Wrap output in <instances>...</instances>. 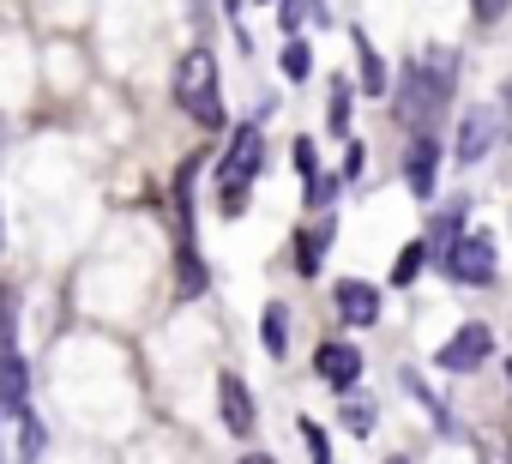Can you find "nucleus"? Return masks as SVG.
<instances>
[{
    "mask_svg": "<svg viewBox=\"0 0 512 464\" xmlns=\"http://www.w3.org/2000/svg\"><path fill=\"white\" fill-rule=\"evenodd\" d=\"M452 85H458V55H452V49H428L422 61H410L404 79H398V91H392L398 127L434 133V121H440L446 103H452Z\"/></svg>",
    "mask_w": 512,
    "mask_h": 464,
    "instance_id": "f257e3e1",
    "label": "nucleus"
},
{
    "mask_svg": "<svg viewBox=\"0 0 512 464\" xmlns=\"http://www.w3.org/2000/svg\"><path fill=\"white\" fill-rule=\"evenodd\" d=\"M175 109L199 127H223V91H217V61L211 49H187L175 67Z\"/></svg>",
    "mask_w": 512,
    "mask_h": 464,
    "instance_id": "f03ea898",
    "label": "nucleus"
},
{
    "mask_svg": "<svg viewBox=\"0 0 512 464\" xmlns=\"http://www.w3.org/2000/svg\"><path fill=\"white\" fill-rule=\"evenodd\" d=\"M440 272L452 284H494V242L488 236H458L446 254H440Z\"/></svg>",
    "mask_w": 512,
    "mask_h": 464,
    "instance_id": "7ed1b4c3",
    "label": "nucleus"
},
{
    "mask_svg": "<svg viewBox=\"0 0 512 464\" xmlns=\"http://www.w3.org/2000/svg\"><path fill=\"white\" fill-rule=\"evenodd\" d=\"M494 356V332L482 326V320H470V326H458L440 350H434V362L446 368V374H476L482 362Z\"/></svg>",
    "mask_w": 512,
    "mask_h": 464,
    "instance_id": "20e7f679",
    "label": "nucleus"
},
{
    "mask_svg": "<svg viewBox=\"0 0 512 464\" xmlns=\"http://www.w3.org/2000/svg\"><path fill=\"white\" fill-rule=\"evenodd\" d=\"M217 404H223V428L235 440H247L253 428H260V410H253V392L241 374H217Z\"/></svg>",
    "mask_w": 512,
    "mask_h": 464,
    "instance_id": "39448f33",
    "label": "nucleus"
},
{
    "mask_svg": "<svg viewBox=\"0 0 512 464\" xmlns=\"http://www.w3.org/2000/svg\"><path fill=\"white\" fill-rule=\"evenodd\" d=\"M434 181H440V139H434V133H410L404 187H410L416 199H434Z\"/></svg>",
    "mask_w": 512,
    "mask_h": 464,
    "instance_id": "423d86ee",
    "label": "nucleus"
},
{
    "mask_svg": "<svg viewBox=\"0 0 512 464\" xmlns=\"http://www.w3.org/2000/svg\"><path fill=\"white\" fill-rule=\"evenodd\" d=\"M260 163H266V133H260V121H241L235 133H229V151H223V169L217 175H260Z\"/></svg>",
    "mask_w": 512,
    "mask_h": 464,
    "instance_id": "0eeeda50",
    "label": "nucleus"
},
{
    "mask_svg": "<svg viewBox=\"0 0 512 464\" xmlns=\"http://www.w3.org/2000/svg\"><path fill=\"white\" fill-rule=\"evenodd\" d=\"M494 139H500V115L494 109H464V121H458V163H482L488 151H494Z\"/></svg>",
    "mask_w": 512,
    "mask_h": 464,
    "instance_id": "6e6552de",
    "label": "nucleus"
},
{
    "mask_svg": "<svg viewBox=\"0 0 512 464\" xmlns=\"http://www.w3.org/2000/svg\"><path fill=\"white\" fill-rule=\"evenodd\" d=\"M314 368H320V380H326V386L350 392V386L362 380V350H356V344H344V338H332V344H320V350H314Z\"/></svg>",
    "mask_w": 512,
    "mask_h": 464,
    "instance_id": "1a4fd4ad",
    "label": "nucleus"
},
{
    "mask_svg": "<svg viewBox=\"0 0 512 464\" xmlns=\"http://www.w3.org/2000/svg\"><path fill=\"white\" fill-rule=\"evenodd\" d=\"M332 302H338V320H350V326H374L380 320V290L362 284V278H338Z\"/></svg>",
    "mask_w": 512,
    "mask_h": 464,
    "instance_id": "9d476101",
    "label": "nucleus"
},
{
    "mask_svg": "<svg viewBox=\"0 0 512 464\" xmlns=\"http://www.w3.org/2000/svg\"><path fill=\"white\" fill-rule=\"evenodd\" d=\"M332 236H338V217H320V223L296 229V272H302V278H314V272H320V260H326V248H332Z\"/></svg>",
    "mask_w": 512,
    "mask_h": 464,
    "instance_id": "9b49d317",
    "label": "nucleus"
},
{
    "mask_svg": "<svg viewBox=\"0 0 512 464\" xmlns=\"http://www.w3.org/2000/svg\"><path fill=\"white\" fill-rule=\"evenodd\" d=\"M25 386H31V380H25V356H19V350H0V410L19 416V410H25Z\"/></svg>",
    "mask_w": 512,
    "mask_h": 464,
    "instance_id": "f8f14e48",
    "label": "nucleus"
},
{
    "mask_svg": "<svg viewBox=\"0 0 512 464\" xmlns=\"http://www.w3.org/2000/svg\"><path fill=\"white\" fill-rule=\"evenodd\" d=\"M464 211H470V199H464V193L440 205V223H434L428 236H422V242H428V254H446V248L458 242V229H464Z\"/></svg>",
    "mask_w": 512,
    "mask_h": 464,
    "instance_id": "ddd939ff",
    "label": "nucleus"
},
{
    "mask_svg": "<svg viewBox=\"0 0 512 464\" xmlns=\"http://www.w3.org/2000/svg\"><path fill=\"white\" fill-rule=\"evenodd\" d=\"M260 338H266V356H284L290 350V302H266Z\"/></svg>",
    "mask_w": 512,
    "mask_h": 464,
    "instance_id": "4468645a",
    "label": "nucleus"
},
{
    "mask_svg": "<svg viewBox=\"0 0 512 464\" xmlns=\"http://www.w3.org/2000/svg\"><path fill=\"white\" fill-rule=\"evenodd\" d=\"M356 61H362V91L368 97H386V61H380V49L356 31Z\"/></svg>",
    "mask_w": 512,
    "mask_h": 464,
    "instance_id": "2eb2a0df",
    "label": "nucleus"
},
{
    "mask_svg": "<svg viewBox=\"0 0 512 464\" xmlns=\"http://www.w3.org/2000/svg\"><path fill=\"white\" fill-rule=\"evenodd\" d=\"M278 67H284V79H290V85H302V79L314 73V49H308L302 37H284V55H278Z\"/></svg>",
    "mask_w": 512,
    "mask_h": 464,
    "instance_id": "dca6fc26",
    "label": "nucleus"
},
{
    "mask_svg": "<svg viewBox=\"0 0 512 464\" xmlns=\"http://www.w3.org/2000/svg\"><path fill=\"white\" fill-rule=\"evenodd\" d=\"M350 97H356V91H350L344 79H332V91H326V127H332V133H350Z\"/></svg>",
    "mask_w": 512,
    "mask_h": 464,
    "instance_id": "f3484780",
    "label": "nucleus"
},
{
    "mask_svg": "<svg viewBox=\"0 0 512 464\" xmlns=\"http://www.w3.org/2000/svg\"><path fill=\"white\" fill-rule=\"evenodd\" d=\"M247 199H253V181H247V175H223L217 211H223V217H241V211H247Z\"/></svg>",
    "mask_w": 512,
    "mask_h": 464,
    "instance_id": "a211bd4d",
    "label": "nucleus"
},
{
    "mask_svg": "<svg viewBox=\"0 0 512 464\" xmlns=\"http://www.w3.org/2000/svg\"><path fill=\"white\" fill-rule=\"evenodd\" d=\"M344 428H350V434H368V428H374V398L356 392V386L344 392Z\"/></svg>",
    "mask_w": 512,
    "mask_h": 464,
    "instance_id": "6ab92c4d",
    "label": "nucleus"
},
{
    "mask_svg": "<svg viewBox=\"0 0 512 464\" xmlns=\"http://www.w3.org/2000/svg\"><path fill=\"white\" fill-rule=\"evenodd\" d=\"M428 260H434V254H428V242H410V248L398 254V266H392V284H398V290H404V284H416V272H422Z\"/></svg>",
    "mask_w": 512,
    "mask_h": 464,
    "instance_id": "aec40b11",
    "label": "nucleus"
},
{
    "mask_svg": "<svg viewBox=\"0 0 512 464\" xmlns=\"http://www.w3.org/2000/svg\"><path fill=\"white\" fill-rule=\"evenodd\" d=\"M0 350H19V308H13V290H0Z\"/></svg>",
    "mask_w": 512,
    "mask_h": 464,
    "instance_id": "412c9836",
    "label": "nucleus"
},
{
    "mask_svg": "<svg viewBox=\"0 0 512 464\" xmlns=\"http://www.w3.org/2000/svg\"><path fill=\"white\" fill-rule=\"evenodd\" d=\"M476 458L482 464H512V440L506 434H476Z\"/></svg>",
    "mask_w": 512,
    "mask_h": 464,
    "instance_id": "4be33fe9",
    "label": "nucleus"
},
{
    "mask_svg": "<svg viewBox=\"0 0 512 464\" xmlns=\"http://www.w3.org/2000/svg\"><path fill=\"white\" fill-rule=\"evenodd\" d=\"M181 290L199 296L205 290V266H199V248H181Z\"/></svg>",
    "mask_w": 512,
    "mask_h": 464,
    "instance_id": "5701e85b",
    "label": "nucleus"
},
{
    "mask_svg": "<svg viewBox=\"0 0 512 464\" xmlns=\"http://www.w3.org/2000/svg\"><path fill=\"white\" fill-rule=\"evenodd\" d=\"M506 7H512V0H470V19L488 31V25H500V19H506Z\"/></svg>",
    "mask_w": 512,
    "mask_h": 464,
    "instance_id": "b1692460",
    "label": "nucleus"
},
{
    "mask_svg": "<svg viewBox=\"0 0 512 464\" xmlns=\"http://www.w3.org/2000/svg\"><path fill=\"white\" fill-rule=\"evenodd\" d=\"M19 422H25V452H19V458H25V464H37V452H43V422H37L31 410H19Z\"/></svg>",
    "mask_w": 512,
    "mask_h": 464,
    "instance_id": "393cba45",
    "label": "nucleus"
},
{
    "mask_svg": "<svg viewBox=\"0 0 512 464\" xmlns=\"http://www.w3.org/2000/svg\"><path fill=\"white\" fill-rule=\"evenodd\" d=\"M302 440H308L314 464H332V446H326V428H320V422H308V416H302Z\"/></svg>",
    "mask_w": 512,
    "mask_h": 464,
    "instance_id": "a878e982",
    "label": "nucleus"
},
{
    "mask_svg": "<svg viewBox=\"0 0 512 464\" xmlns=\"http://www.w3.org/2000/svg\"><path fill=\"white\" fill-rule=\"evenodd\" d=\"M296 169H302V181H308V187L320 181V157H314V139H296Z\"/></svg>",
    "mask_w": 512,
    "mask_h": 464,
    "instance_id": "bb28decb",
    "label": "nucleus"
},
{
    "mask_svg": "<svg viewBox=\"0 0 512 464\" xmlns=\"http://www.w3.org/2000/svg\"><path fill=\"white\" fill-rule=\"evenodd\" d=\"M302 13H308L302 0H278V31H284V37H296V31H302Z\"/></svg>",
    "mask_w": 512,
    "mask_h": 464,
    "instance_id": "cd10ccee",
    "label": "nucleus"
},
{
    "mask_svg": "<svg viewBox=\"0 0 512 464\" xmlns=\"http://www.w3.org/2000/svg\"><path fill=\"white\" fill-rule=\"evenodd\" d=\"M338 193H344V175H326V181H314V187H308V205H332Z\"/></svg>",
    "mask_w": 512,
    "mask_h": 464,
    "instance_id": "c85d7f7f",
    "label": "nucleus"
},
{
    "mask_svg": "<svg viewBox=\"0 0 512 464\" xmlns=\"http://www.w3.org/2000/svg\"><path fill=\"white\" fill-rule=\"evenodd\" d=\"M235 464H278V458H272V452H241Z\"/></svg>",
    "mask_w": 512,
    "mask_h": 464,
    "instance_id": "c756f323",
    "label": "nucleus"
},
{
    "mask_svg": "<svg viewBox=\"0 0 512 464\" xmlns=\"http://www.w3.org/2000/svg\"><path fill=\"white\" fill-rule=\"evenodd\" d=\"M500 109H506V121H512V79L500 85Z\"/></svg>",
    "mask_w": 512,
    "mask_h": 464,
    "instance_id": "7c9ffc66",
    "label": "nucleus"
},
{
    "mask_svg": "<svg viewBox=\"0 0 512 464\" xmlns=\"http://www.w3.org/2000/svg\"><path fill=\"white\" fill-rule=\"evenodd\" d=\"M386 464H416V458H410V452H398V458H386Z\"/></svg>",
    "mask_w": 512,
    "mask_h": 464,
    "instance_id": "2f4dec72",
    "label": "nucleus"
},
{
    "mask_svg": "<svg viewBox=\"0 0 512 464\" xmlns=\"http://www.w3.org/2000/svg\"><path fill=\"white\" fill-rule=\"evenodd\" d=\"M506 374H512V362H506Z\"/></svg>",
    "mask_w": 512,
    "mask_h": 464,
    "instance_id": "473e14b6",
    "label": "nucleus"
}]
</instances>
